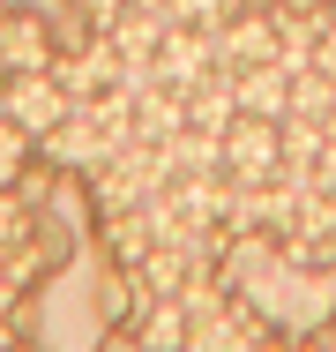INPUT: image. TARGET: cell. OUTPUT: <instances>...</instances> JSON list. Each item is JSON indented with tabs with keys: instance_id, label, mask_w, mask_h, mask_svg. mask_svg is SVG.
<instances>
[{
	"instance_id": "1",
	"label": "cell",
	"mask_w": 336,
	"mask_h": 352,
	"mask_svg": "<svg viewBox=\"0 0 336 352\" xmlns=\"http://www.w3.org/2000/svg\"><path fill=\"white\" fill-rule=\"evenodd\" d=\"M0 113H8L30 142H45L67 113H75V98H67V82L53 68H38V75H8V82H0Z\"/></svg>"
},
{
	"instance_id": "2",
	"label": "cell",
	"mask_w": 336,
	"mask_h": 352,
	"mask_svg": "<svg viewBox=\"0 0 336 352\" xmlns=\"http://www.w3.org/2000/svg\"><path fill=\"white\" fill-rule=\"evenodd\" d=\"M276 165H284V142H276V120H254V113H239V120L224 128V180H247V188H269V180H276Z\"/></svg>"
},
{
	"instance_id": "3",
	"label": "cell",
	"mask_w": 336,
	"mask_h": 352,
	"mask_svg": "<svg viewBox=\"0 0 336 352\" xmlns=\"http://www.w3.org/2000/svg\"><path fill=\"white\" fill-rule=\"evenodd\" d=\"M157 82L165 90H195L202 75L217 68V30H195V23H180V30H165V45H157Z\"/></svg>"
},
{
	"instance_id": "4",
	"label": "cell",
	"mask_w": 336,
	"mask_h": 352,
	"mask_svg": "<svg viewBox=\"0 0 336 352\" xmlns=\"http://www.w3.org/2000/svg\"><path fill=\"white\" fill-rule=\"evenodd\" d=\"M0 68H8V75H38V68H53V38H45V23H38L30 8L0 15Z\"/></svg>"
},
{
	"instance_id": "5",
	"label": "cell",
	"mask_w": 336,
	"mask_h": 352,
	"mask_svg": "<svg viewBox=\"0 0 336 352\" xmlns=\"http://www.w3.org/2000/svg\"><path fill=\"white\" fill-rule=\"evenodd\" d=\"M232 82H239V113H254V120H284V113H291V68H284V60L232 68Z\"/></svg>"
},
{
	"instance_id": "6",
	"label": "cell",
	"mask_w": 336,
	"mask_h": 352,
	"mask_svg": "<svg viewBox=\"0 0 336 352\" xmlns=\"http://www.w3.org/2000/svg\"><path fill=\"white\" fill-rule=\"evenodd\" d=\"M262 60H276V23L269 15L217 23V68H262Z\"/></svg>"
},
{
	"instance_id": "7",
	"label": "cell",
	"mask_w": 336,
	"mask_h": 352,
	"mask_svg": "<svg viewBox=\"0 0 336 352\" xmlns=\"http://www.w3.org/2000/svg\"><path fill=\"white\" fill-rule=\"evenodd\" d=\"M239 120V82H232V68H209L187 90V128H202V135H224Z\"/></svg>"
},
{
	"instance_id": "8",
	"label": "cell",
	"mask_w": 336,
	"mask_h": 352,
	"mask_svg": "<svg viewBox=\"0 0 336 352\" xmlns=\"http://www.w3.org/2000/svg\"><path fill=\"white\" fill-rule=\"evenodd\" d=\"M120 68H128V60H120V45H112V38H97V45H90V53H75V60H53V75L67 82V98H105V90L120 82Z\"/></svg>"
},
{
	"instance_id": "9",
	"label": "cell",
	"mask_w": 336,
	"mask_h": 352,
	"mask_svg": "<svg viewBox=\"0 0 336 352\" xmlns=\"http://www.w3.org/2000/svg\"><path fill=\"white\" fill-rule=\"evenodd\" d=\"M195 338V315H187V300L172 292V300H149V315H142V352H187Z\"/></svg>"
},
{
	"instance_id": "10",
	"label": "cell",
	"mask_w": 336,
	"mask_h": 352,
	"mask_svg": "<svg viewBox=\"0 0 336 352\" xmlns=\"http://www.w3.org/2000/svg\"><path fill=\"white\" fill-rule=\"evenodd\" d=\"M187 352H254V338H247V322H239V315L209 307V315H195V338H187Z\"/></svg>"
},
{
	"instance_id": "11",
	"label": "cell",
	"mask_w": 336,
	"mask_h": 352,
	"mask_svg": "<svg viewBox=\"0 0 336 352\" xmlns=\"http://www.w3.org/2000/svg\"><path fill=\"white\" fill-rule=\"evenodd\" d=\"M23 165H30V135L0 113V188H23Z\"/></svg>"
},
{
	"instance_id": "12",
	"label": "cell",
	"mask_w": 336,
	"mask_h": 352,
	"mask_svg": "<svg viewBox=\"0 0 336 352\" xmlns=\"http://www.w3.org/2000/svg\"><path fill=\"white\" fill-rule=\"evenodd\" d=\"M165 8H172V23H195V30L224 23V0H165Z\"/></svg>"
},
{
	"instance_id": "13",
	"label": "cell",
	"mask_w": 336,
	"mask_h": 352,
	"mask_svg": "<svg viewBox=\"0 0 336 352\" xmlns=\"http://www.w3.org/2000/svg\"><path fill=\"white\" fill-rule=\"evenodd\" d=\"M314 75L336 82V15H322V30H314Z\"/></svg>"
},
{
	"instance_id": "14",
	"label": "cell",
	"mask_w": 336,
	"mask_h": 352,
	"mask_svg": "<svg viewBox=\"0 0 336 352\" xmlns=\"http://www.w3.org/2000/svg\"><path fill=\"white\" fill-rule=\"evenodd\" d=\"M15 240H23V195L0 188V248H15Z\"/></svg>"
},
{
	"instance_id": "15",
	"label": "cell",
	"mask_w": 336,
	"mask_h": 352,
	"mask_svg": "<svg viewBox=\"0 0 336 352\" xmlns=\"http://www.w3.org/2000/svg\"><path fill=\"white\" fill-rule=\"evenodd\" d=\"M314 188L336 203V142H322V157H314Z\"/></svg>"
},
{
	"instance_id": "16",
	"label": "cell",
	"mask_w": 336,
	"mask_h": 352,
	"mask_svg": "<svg viewBox=\"0 0 336 352\" xmlns=\"http://www.w3.org/2000/svg\"><path fill=\"white\" fill-rule=\"evenodd\" d=\"M322 352H336V330H322Z\"/></svg>"
},
{
	"instance_id": "17",
	"label": "cell",
	"mask_w": 336,
	"mask_h": 352,
	"mask_svg": "<svg viewBox=\"0 0 336 352\" xmlns=\"http://www.w3.org/2000/svg\"><path fill=\"white\" fill-rule=\"evenodd\" d=\"M0 82H8V68H0Z\"/></svg>"
}]
</instances>
